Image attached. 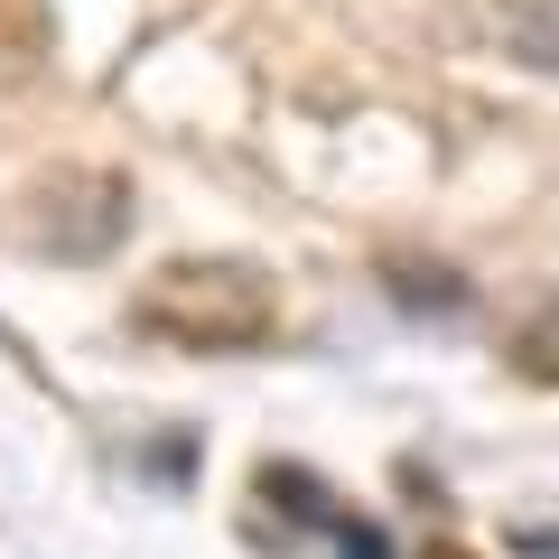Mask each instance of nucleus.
<instances>
[{
    "instance_id": "f257e3e1",
    "label": "nucleus",
    "mask_w": 559,
    "mask_h": 559,
    "mask_svg": "<svg viewBox=\"0 0 559 559\" xmlns=\"http://www.w3.org/2000/svg\"><path fill=\"white\" fill-rule=\"evenodd\" d=\"M131 326L178 345V355H234V345H261L280 326V289L261 261H234V252L197 261L187 252V261H159L131 289Z\"/></svg>"
},
{
    "instance_id": "f03ea898",
    "label": "nucleus",
    "mask_w": 559,
    "mask_h": 559,
    "mask_svg": "<svg viewBox=\"0 0 559 559\" xmlns=\"http://www.w3.org/2000/svg\"><path fill=\"white\" fill-rule=\"evenodd\" d=\"M131 205L140 197H131L121 168L66 159V168H47V178L20 197V242L47 252V261H112L121 234H131Z\"/></svg>"
},
{
    "instance_id": "7ed1b4c3",
    "label": "nucleus",
    "mask_w": 559,
    "mask_h": 559,
    "mask_svg": "<svg viewBox=\"0 0 559 559\" xmlns=\"http://www.w3.org/2000/svg\"><path fill=\"white\" fill-rule=\"evenodd\" d=\"M485 28L503 38V57L559 75V0H485Z\"/></svg>"
},
{
    "instance_id": "20e7f679",
    "label": "nucleus",
    "mask_w": 559,
    "mask_h": 559,
    "mask_svg": "<svg viewBox=\"0 0 559 559\" xmlns=\"http://www.w3.org/2000/svg\"><path fill=\"white\" fill-rule=\"evenodd\" d=\"M429 559H466V550H429Z\"/></svg>"
}]
</instances>
